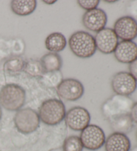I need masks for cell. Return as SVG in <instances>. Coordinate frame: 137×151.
<instances>
[{
    "label": "cell",
    "mask_w": 137,
    "mask_h": 151,
    "mask_svg": "<svg viewBox=\"0 0 137 151\" xmlns=\"http://www.w3.org/2000/svg\"><path fill=\"white\" fill-rule=\"evenodd\" d=\"M57 93L63 99L75 101L82 97L84 88L80 81L75 79H63L57 87Z\"/></svg>",
    "instance_id": "cell-9"
},
{
    "label": "cell",
    "mask_w": 137,
    "mask_h": 151,
    "mask_svg": "<svg viewBox=\"0 0 137 151\" xmlns=\"http://www.w3.org/2000/svg\"><path fill=\"white\" fill-rule=\"evenodd\" d=\"M96 49L104 54L114 53L118 44V38L114 31L110 28H104L97 32L94 37Z\"/></svg>",
    "instance_id": "cell-11"
},
{
    "label": "cell",
    "mask_w": 137,
    "mask_h": 151,
    "mask_svg": "<svg viewBox=\"0 0 137 151\" xmlns=\"http://www.w3.org/2000/svg\"><path fill=\"white\" fill-rule=\"evenodd\" d=\"M106 2H109V3H115V2H117V1H106Z\"/></svg>",
    "instance_id": "cell-29"
},
{
    "label": "cell",
    "mask_w": 137,
    "mask_h": 151,
    "mask_svg": "<svg viewBox=\"0 0 137 151\" xmlns=\"http://www.w3.org/2000/svg\"><path fill=\"white\" fill-rule=\"evenodd\" d=\"M107 20L106 12L99 8L86 11L82 16L84 27L91 32L96 33L105 28Z\"/></svg>",
    "instance_id": "cell-12"
},
{
    "label": "cell",
    "mask_w": 137,
    "mask_h": 151,
    "mask_svg": "<svg viewBox=\"0 0 137 151\" xmlns=\"http://www.w3.org/2000/svg\"><path fill=\"white\" fill-rule=\"evenodd\" d=\"M129 151H137V146L135 147H134L133 148H132V149H130Z\"/></svg>",
    "instance_id": "cell-27"
},
{
    "label": "cell",
    "mask_w": 137,
    "mask_h": 151,
    "mask_svg": "<svg viewBox=\"0 0 137 151\" xmlns=\"http://www.w3.org/2000/svg\"><path fill=\"white\" fill-rule=\"evenodd\" d=\"M104 147L106 151H129L131 143L126 134L114 132L105 140Z\"/></svg>",
    "instance_id": "cell-14"
},
{
    "label": "cell",
    "mask_w": 137,
    "mask_h": 151,
    "mask_svg": "<svg viewBox=\"0 0 137 151\" xmlns=\"http://www.w3.org/2000/svg\"><path fill=\"white\" fill-rule=\"evenodd\" d=\"M136 139H137V132H136Z\"/></svg>",
    "instance_id": "cell-30"
},
{
    "label": "cell",
    "mask_w": 137,
    "mask_h": 151,
    "mask_svg": "<svg viewBox=\"0 0 137 151\" xmlns=\"http://www.w3.org/2000/svg\"><path fill=\"white\" fill-rule=\"evenodd\" d=\"M71 51L80 58H89L96 51L94 37L89 33L79 31L71 35L68 41Z\"/></svg>",
    "instance_id": "cell-1"
},
{
    "label": "cell",
    "mask_w": 137,
    "mask_h": 151,
    "mask_svg": "<svg viewBox=\"0 0 137 151\" xmlns=\"http://www.w3.org/2000/svg\"><path fill=\"white\" fill-rule=\"evenodd\" d=\"M45 72L60 71L62 66V60L59 54L49 53L42 57L40 60Z\"/></svg>",
    "instance_id": "cell-18"
},
{
    "label": "cell",
    "mask_w": 137,
    "mask_h": 151,
    "mask_svg": "<svg viewBox=\"0 0 137 151\" xmlns=\"http://www.w3.org/2000/svg\"><path fill=\"white\" fill-rule=\"evenodd\" d=\"M114 57L122 63H131L137 59V44L133 41H122L114 51Z\"/></svg>",
    "instance_id": "cell-13"
},
{
    "label": "cell",
    "mask_w": 137,
    "mask_h": 151,
    "mask_svg": "<svg viewBox=\"0 0 137 151\" xmlns=\"http://www.w3.org/2000/svg\"><path fill=\"white\" fill-rule=\"evenodd\" d=\"M39 123L40 119L38 113L30 108L20 109L14 116L15 127L23 134H30L36 131Z\"/></svg>",
    "instance_id": "cell-5"
},
{
    "label": "cell",
    "mask_w": 137,
    "mask_h": 151,
    "mask_svg": "<svg viewBox=\"0 0 137 151\" xmlns=\"http://www.w3.org/2000/svg\"><path fill=\"white\" fill-rule=\"evenodd\" d=\"M79 6L87 11L97 8L100 1L98 0H79L77 1Z\"/></svg>",
    "instance_id": "cell-23"
},
{
    "label": "cell",
    "mask_w": 137,
    "mask_h": 151,
    "mask_svg": "<svg viewBox=\"0 0 137 151\" xmlns=\"http://www.w3.org/2000/svg\"><path fill=\"white\" fill-rule=\"evenodd\" d=\"M109 121L112 131L118 133L128 134L132 131L134 126V122L131 119L130 114L112 117Z\"/></svg>",
    "instance_id": "cell-15"
},
{
    "label": "cell",
    "mask_w": 137,
    "mask_h": 151,
    "mask_svg": "<svg viewBox=\"0 0 137 151\" xmlns=\"http://www.w3.org/2000/svg\"><path fill=\"white\" fill-rule=\"evenodd\" d=\"M42 84L49 88L56 87L63 81L62 73L60 71L54 72H45L40 77Z\"/></svg>",
    "instance_id": "cell-21"
},
{
    "label": "cell",
    "mask_w": 137,
    "mask_h": 151,
    "mask_svg": "<svg viewBox=\"0 0 137 151\" xmlns=\"http://www.w3.org/2000/svg\"><path fill=\"white\" fill-rule=\"evenodd\" d=\"M130 116L134 123L137 124V102L134 103L130 112Z\"/></svg>",
    "instance_id": "cell-25"
},
{
    "label": "cell",
    "mask_w": 137,
    "mask_h": 151,
    "mask_svg": "<svg viewBox=\"0 0 137 151\" xmlns=\"http://www.w3.org/2000/svg\"><path fill=\"white\" fill-rule=\"evenodd\" d=\"M113 30L121 40L133 41L137 37V21L131 16L122 17L115 22Z\"/></svg>",
    "instance_id": "cell-10"
},
{
    "label": "cell",
    "mask_w": 137,
    "mask_h": 151,
    "mask_svg": "<svg viewBox=\"0 0 137 151\" xmlns=\"http://www.w3.org/2000/svg\"><path fill=\"white\" fill-rule=\"evenodd\" d=\"M11 9L15 14L20 16H26L32 14L37 7L35 0H14L11 1Z\"/></svg>",
    "instance_id": "cell-17"
},
{
    "label": "cell",
    "mask_w": 137,
    "mask_h": 151,
    "mask_svg": "<svg viewBox=\"0 0 137 151\" xmlns=\"http://www.w3.org/2000/svg\"><path fill=\"white\" fill-rule=\"evenodd\" d=\"M129 73L137 81V59L129 65Z\"/></svg>",
    "instance_id": "cell-24"
},
{
    "label": "cell",
    "mask_w": 137,
    "mask_h": 151,
    "mask_svg": "<svg viewBox=\"0 0 137 151\" xmlns=\"http://www.w3.org/2000/svg\"><path fill=\"white\" fill-rule=\"evenodd\" d=\"M80 139L84 148L90 150H97L104 145L106 137L101 127L89 124L82 131Z\"/></svg>",
    "instance_id": "cell-6"
},
{
    "label": "cell",
    "mask_w": 137,
    "mask_h": 151,
    "mask_svg": "<svg viewBox=\"0 0 137 151\" xmlns=\"http://www.w3.org/2000/svg\"><path fill=\"white\" fill-rule=\"evenodd\" d=\"M83 145L80 137L70 136L64 140L62 146L63 151H82Z\"/></svg>",
    "instance_id": "cell-22"
},
{
    "label": "cell",
    "mask_w": 137,
    "mask_h": 151,
    "mask_svg": "<svg viewBox=\"0 0 137 151\" xmlns=\"http://www.w3.org/2000/svg\"><path fill=\"white\" fill-rule=\"evenodd\" d=\"M67 44L65 36L60 33H53L50 34L45 41L46 49L51 53H58L64 50Z\"/></svg>",
    "instance_id": "cell-16"
},
{
    "label": "cell",
    "mask_w": 137,
    "mask_h": 151,
    "mask_svg": "<svg viewBox=\"0 0 137 151\" xmlns=\"http://www.w3.org/2000/svg\"><path fill=\"white\" fill-rule=\"evenodd\" d=\"M133 104V101L128 96L116 95L105 101L102 106V113L109 120L117 116L130 114Z\"/></svg>",
    "instance_id": "cell-4"
},
{
    "label": "cell",
    "mask_w": 137,
    "mask_h": 151,
    "mask_svg": "<svg viewBox=\"0 0 137 151\" xmlns=\"http://www.w3.org/2000/svg\"><path fill=\"white\" fill-rule=\"evenodd\" d=\"M1 116H2V110H1V106H0V120L1 119Z\"/></svg>",
    "instance_id": "cell-28"
},
{
    "label": "cell",
    "mask_w": 137,
    "mask_h": 151,
    "mask_svg": "<svg viewBox=\"0 0 137 151\" xmlns=\"http://www.w3.org/2000/svg\"><path fill=\"white\" fill-rule=\"evenodd\" d=\"M111 86L117 95L128 97L136 91L137 81L130 73L121 71L113 76Z\"/></svg>",
    "instance_id": "cell-7"
},
{
    "label": "cell",
    "mask_w": 137,
    "mask_h": 151,
    "mask_svg": "<svg viewBox=\"0 0 137 151\" xmlns=\"http://www.w3.org/2000/svg\"><path fill=\"white\" fill-rule=\"evenodd\" d=\"M23 71L31 77L40 78L44 74L45 70L40 61L30 59L26 61Z\"/></svg>",
    "instance_id": "cell-20"
},
{
    "label": "cell",
    "mask_w": 137,
    "mask_h": 151,
    "mask_svg": "<svg viewBox=\"0 0 137 151\" xmlns=\"http://www.w3.org/2000/svg\"><path fill=\"white\" fill-rule=\"evenodd\" d=\"M56 1H44V3H46V4H53Z\"/></svg>",
    "instance_id": "cell-26"
},
{
    "label": "cell",
    "mask_w": 137,
    "mask_h": 151,
    "mask_svg": "<svg viewBox=\"0 0 137 151\" xmlns=\"http://www.w3.org/2000/svg\"><path fill=\"white\" fill-rule=\"evenodd\" d=\"M64 119L70 129L75 131H82L90 124V114L85 108L75 106L66 113Z\"/></svg>",
    "instance_id": "cell-8"
},
{
    "label": "cell",
    "mask_w": 137,
    "mask_h": 151,
    "mask_svg": "<svg viewBox=\"0 0 137 151\" xmlns=\"http://www.w3.org/2000/svg\"><path fill=\"white\" fill-rule=\"evenodd\" d=\"M26 61L20 56L12 57L4 65V71L7 75H17L23 71Z\"/></svg>",
    "instance_id": "cell-19"
},
{
    "label": "cell",
    "mask_w": 137,
    "mask_h": 151,
    "mask_svg": "<svg viewBox=\"0 0 137 151\" xmlns=\"http://www.w3.org/2000/svg\"><path fill=\"white\" fill-rule=\"evenodd\" d=\"M26 102V91L20 86L8 84L0 91V105L7 111H19Z\"/></svg>",
    "instance_id": "cell-3"
},
{
    "label": "cell",
    "mask_w": 137,
    "mask_h": 151,
    "mask_svg": "<svg viewBox=\"0 0 137 151\" xmlns=\"http://www.w3.org/2000/svg\"><path fill=\"white\" fill-rule=\"evenodd\" d=\"M66 113V107L62 101L52 99L42 104L38 114L40 121L44 124L54 126L61 123L65 118Z\"/></svg>",
    "instance_id": "cell-2"
}]
</instances>
